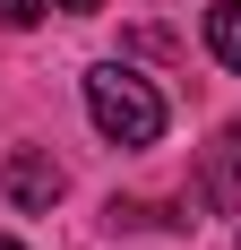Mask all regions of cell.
I'll use <instances>...</instances> for the list:
<instances>
[{"instance_id":"6","label":"cell","mask_w":241,"mask_h":250,"mask_svg":"<svg viewBox=\"0 0 241 250\" xmlns=\"http://www.w3.org/2000/svg\"><path fill=\"white\" fill-rule=\"evenodd\" d=\"M60 9H78V18H95V9H103V0H60Z\"/></svg>"},{"instance_id":"4","label":"cell","mask_w":241,"mask_h":250,"mask_svg":"<svg viewBox=\"0 0 241 250\" xmlns=\"http://www.w3.org/2000/svg\"><path fill=\"white\" fill-rule=\"evenodd\" d=\"M207 52H216L224 69H241V0H216L207 9Z\"/></svg>"},{"instance_id":"2","label":"cell","mask_w":241,"mask_h":250,"mask_svg":"<svg viewBox=\"0 0 241 250\" xmlns=\"http://www.w3.org/2000/svg\"><path fill=\"white\" fill-rule=\"evenodd\" d=\"M0 190H9L18 207H35V216H43V207L60 199V190H69V173H60V164H52L43 147H18L9 164H0Z\"/></svg>"},{"instance_id":"7","label":"cell","mask_w":241,"mask_h":250,"mask_svg":"<svg viewBox=\"0 0 241 250\" xmlns=\"http://www.w3.org/2000/svg\"><path fill=\"white\" fill-rule=\"evenodd\" d=\"M0 250H26V242H9V233H0Z\"/></svg>"},{"instance_id":"5","label":"cell","mask_w":241,"mask_h":250,"mask_svg":"<svg viewBox=\"0 0 241 250\" xmlns=\"http://www.w3.org/2000/svg\"><path fill=\"white\" fill-rule=\"evenodd\" d=\"M35 18H43V0H0V26H18V35H26Z\"/></svg>"},{"instance_id":"8","label":"cell","mask_w":241,"mask_h":250,"mask_svg":"<svg viewBox=\"0 0 241 250\" xmlns=\"http://www.w3.org/2000/svg\"><path fill=\"white\" fill-rule=\"evenodd\" d=\"M233 250H241V242H233Z\"/></svg>"},{"instance_id":"3","label":"cell","mask_w":241,"mask_h":250,"mask_svg":"<svg viewBox=\"0 0 241 250\" xmlns=\"http://www.w3.org/2000/svg\"><path fill=\"white\" fill-rule=\"evenodd\" d=\"M198 199H207V207H241V121L216 138L207 173H198Z\"/></svg>"},{"instance_id":"1","label":"cell","mask_w":241,"mask_h":250,"mask_svg":"<svg viewBox=\"0 0 241 250\" xmlns=\"http://www.w3.org/2000/svg\"><path fill=\"white\" fill-rule=\"evenodd\" d=\"M86 121H95L112 147H155V138H164V95H155L129 61H95V69H86Z\"/></svg>"}]
</instances>
